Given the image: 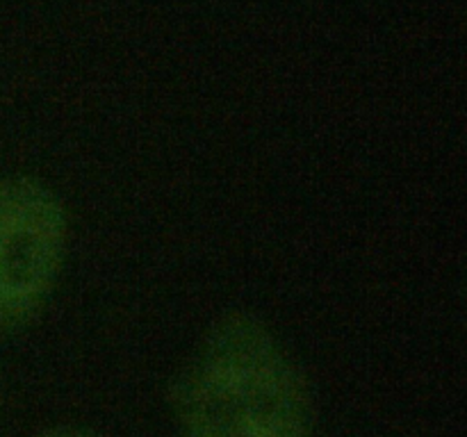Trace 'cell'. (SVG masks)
<instances>
[{"mask_svg":"<svg viewBox=\"0 0 467 437\" xmlns=\"http://www.w3.org/2000/svg\"><path fill=\"white\" fill-rule=\"evenodd\" d=\"M67 205L32 176L0 180V341L27 330L48 308L68 253Z\"/></svg>","mask_w":467,"mask_h":437,"instance_id":"cell-2","label":"cell"},{"mask_svg":"<svg viewBox=\"0 0 467 437\" xmlns=\"http://www.w3.org/2000/svg\"><path fill=\"white\" fill-rule=\"evenodd\" d=\"M181 437H315L308 381L246 310L219 317L169 385Z\"/></svg>","mask_w":467,"mask_h":437,"instance_id":"cell-1","label":"cell"},{"mask_svg":"<svg viewBox=\"0 0 467 437\" xmlns=\"http://www.w3.org/2000/svg\"><path fill=\"white\" fill-rule=\"evenodd\" d=\"M35 437H100L99 432L87 431V428L80 426H57V428H48V431L39 432Z\"/></svg>","mask_w":467,"mask_h":437,"instance_id":"cell-3","label":"cell"}]
</instances>
